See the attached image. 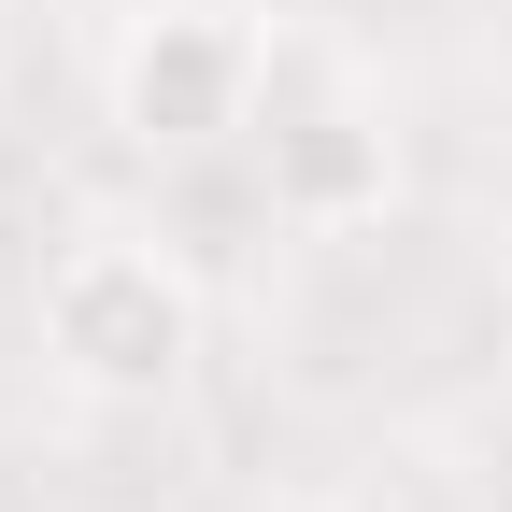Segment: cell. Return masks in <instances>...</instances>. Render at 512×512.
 Here are the masks:
<instances>
[{"instance_id": "obj_1", "label": "cell", "mask_w": 512, "mask_h": 512, "mask_svg": "<svg viewBox=\"0 0 512 512\" xmlns=\"http://www.w3.org/2000/svg\"><path fill=\"white\" fill-rule=\"evenodd\" d=\"M43 356L86 384V399H171L185 370H200V285L171 271L157 242H72L43 271Z\"/></svg>"}, {"instance_id": "obj_2", "label": "cell", "mask_w": 512, "mask_h": 512, "mask_svg": "<svg viewBox=\"0 0 512 512\" xmlns=\"http://www.w3.org/2000/svg\"><path fill=\"white\" fill-rule=\"evenodd\" d=\"M256 114V29L228 0H157V15H128L114 43V128L143 157H200Z\"/></svg>"}, {"instance_id": "obj_3", "label": "cell", "mask_w": 512, "mask_h": 512, "mask_svg": "<svg viewBox=\"0 0 512 512\" xmlns=\"http://www.w3.org/2000/svg\"><path fill=\"white\" fill-rule=\"evenodd\" d=\"M384 185H399V157H384V128H370L356 100L271 114V214H299V228H356V214H384Z\"/></svg>"}, {"instance_id": "obj_4", "label": "cell", "mask_w": 512, "mask_h": 512, "mask_svg": "<svg viewBox=\"0 0 512 512\" xmlns=\"http://www.w3.org/2000/svg\"><path fill=\"white\" fill-rule=\"evenodd\" d=\"M271 512H313V498H271Z\"/></svg>"}]
</instances>
